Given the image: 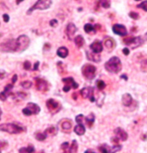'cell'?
I'll use <instances>...</instances> for the list:
<instances>
[{
	"mask_svg": "<svg viewBox=\"0 0 147 153\" xmlns=\"http://www.w3.org/2000/svg\"><path fill=\"white\" fill-rule=\"evenodd\" d=\"M22 1H23V0H16V4H20Z\"/></svg>",
	"mask_w": 147,
	"mask_h": 153,
	"instance_id": "816d5d0a",
	"label": "cell"
},
{
	"mask_svg": "<svg viewBox=\"0 0 147 153\" xmlns=\"http://www.w3.org/2000/svg\"><path fill=\"white\" fill-rule=\"evenodd\" d=\"M62 81L65 83V86L63 87V91L64 92H68L70 90V88L76 89L78 88V84L74 81V79L72 77H66V78H63Z\"/></svg>",
	"mask_w": 147,
	"mask_h": 153,
	"instance_id": "52a82bcc",
	"label": "cell"
},
{
	"mask_svg": "<svg viewBox=\"0 0 147 153\" xmlns=\"http://www.w3.org/2000/svg\"><path fill=\"white\" fill-rule=\"evenodd\" d=\"M94 121H95V115L93 113H90L87 117L85 118V122H86V124H87L88 127H92V126H93Z\"/></svg>",
	"mask_w": 147,
	"mask_h": 153,
	"instance_id": "603a6c76",
	"label": "cell"
},
{
	"mask_svg": "<svg viewBox=\"0 0 147 153\" xmlns=\"http://www.w3.org/2000/svg\"><path fill=\"white\" fill-rule=\"evenodd\" d=\"M35 149H34L33 145H28L27 147H22L19 149V153H34Z\"/></svg>",
	"mask_w": 147,
	"mask_h": 153,
	"instance_id": "4316f807",
	"label": "cell"
},
{
	"mask_svg": "<svg viewBox=\"0 0 147 153\" xmlns=\"http://www.w3.org/2000/svg\"><path fill=\"white\" fill-rule=\"evenodd\" d=\"M5 76V72L3 70H0V79H3Z\"/></svg>",
	"mask_w": 147,
	"mask_h": 153,
	"instance_id": "f6af8a7d",
	"label": "cell"
},
{
	"mask_svg": "<svg viewBox=\"0 0 147 153\" xmlns=\"http://www.w3.org/2000/svg\"><path fill=\"white\" fill-rule=\"evenodd\" d=\"M129 16H130L132 19H135V20L139 18V15H138V13L136 12H130L129 13Z\"/></svg>",
	"mask_w": 147,
	"mask_h": 153,
	"instance_id": "b9f144b4",
	"label": "cell"
},
{
	"mask_svg": "<svg viewBox=\"0 0 147 153\" xmlns=\"http://www.w3.org/2000/svg\"><path fill=\"white\" fill-rule=\"evenodd\" d=\"M99 4L103 8H109L110 7V0H99Z\"/></svg>",
	"mask_w": 147,
	"mask_h": 153,
	"instance_id": "d6a6232c",
	"label": "cell"
},
{
	"mask_svg": "<svg viewBox=\"0 0 147 153\" xmlns=\"http://www.w3.org/2000/svg\"><path fill=\"white\" fill-rule=\"evenodd\" d=\"M46 106H47V108L52 112V113H56V112H58L59 109L61 108L58 101H56L54 99H48L46 101Z\"/></svg>",
	"mask_w": 147,
	"mask_h": 153,
	"instance_id": "9c48e42d",
	"label": "cell"
},
{
	"mask_svg": "<svg viewBox=\"0 0 147 153\" xmlns=\"http://www.w3.org/2000/svg\"><path fill=\"white\" fill-rule=\"evenodd\" d=\"M9 15H8V14H3V20L5 22H8L9 21Z\"/></svg>",
	"mask_w": 147,
	"mask_h": 153,
	"instance_id": "ee69618b",
	"label": "cell"
},
{
	"mask_svg": "<svg viewBox=\"0 0 147 153\" xmlns=\"http://www.w3.org/2000/svg\"><path fill=\"white\" fill-rule=\"evenodd\" d=\"M121 78H123L124 80H127L128 78H127V76H126V75H122V76H121Z\"/></svg>",
	"mask_w": 147,
	"mask_h": 153,
	"instance_id": "f907efd6",
	"label": "cell"
},
{
	"mask_svg": "<svg viewBox=\"0 0 147 153\" xmlns=\"http://www.w3.org/2000/svg\"><path fill=\"white\" fill-rule=\"evenodd\" d=\"M10 94H8V93H6L5 91H3V92H1L0 93V100H2V101H5L8 98V96H9Z\"/></svg>",
	"mask_w": 147,
	"mask_h": 153,
	"instance_id": "74e56055",
	"label": "cell"
},
{
	"mask_svg": "<svg viewBox=\"0 0 147 153\" xmlns=\"http://www.w3.org/2000/svg\"><path fill=\"white\" fill-rule=\"evenodd\" d=\"M57 55L59 57H61V58H66V57L68 56V49L64 47V46L59 47L57 49Z\"/></svg>",
	"mask_w": 147,
	"mask_h": 153,
	"instance_id": "ffe728a7",
	"label": "cell"
},
{
	"mask_svg": "<svg viewBox=\"0 0 147 153\" xmlns=\"http://www.w3.org/2000/svg\"><path fill=\"white\" fill-rule=\"evenodd\" d=\"M0 49L3 52H16L17 51V41L16 39L5 40L0 44Z\"/></svg>",
	"mask_w": 147,
	"mask_h": 153,
	"instance_id": "277c9868",
	"label": "cell"
},
{
	"mask_svg": "<svg viewBox=\"0 0 147 153\" xmlns=\"http://www.w3.org/2000/svg\"><path fill=\"white\" fill-rule=\"evenodd\" d=\"M61 148L63 150V153H72L70 149V144L68 142H64L61 145Z\"/></svg>",
	"mask_w": 147,
	"mask_h": 153,
	"instance_id": "f1b7e54d",
	"label": "cell"
},
{
	"mask_svg": "<svg viewBox=\"0 0 147 153\" xmlns=\"http://www.w3.org/2000/svg\"><path fill=\"white\" fill-rule=\"evenodd\" d=\"M74 132L77 135H83L85 133V127L83 126V124H77V125L74 127Z\"/></svg>",
	"mask_w": 147,
	"mask_h": 153,
	"instance_id": "7402d4cb",
	"label": "cell"
},
{
	"mask_svg": "<svg viewBox=\"0 0 147 153\" xmlns=\"http://www.w3.org/2000/svg\"><path fill=\"white\" fill-rule=\"evenodd\" d=\"M1 114H2V111H1V109H0V119H1Z\"/></svg>",
	"mask_w": 147,
	"mask_h": 153,
	"instance_id": "f5cc1de1",
	"label": "cell"
},
{
	"mask_svg": "<svg viewBox=\"0 0 147 153\" xmlns=\"http://www.w3.org/2000/svg\"><path fill=\"white\" fill-rule=\"evenodd\" d=\"M135 39V37L133 36H130V37H126V38H123V42H124V44L128 45V46H131L132 43H133Z\"/></svg>",
	"mask_w": 147,
	"mask_h": 153,
	"instance_id": "4dcf8cb0",
	"label": "cell"
},
{
	"mask_svg": "<svg viewBox=\"0 0 147 153\" xmlns=\"http://www.w3.org/2000/svg\"><path fill=\"white\" fill-rule=\"evenodd\" d=\"M132 102H133V99H132L131 95L129 93H125L122 95V104L124 106L128 107L132 104Z\"/></svg>",
	"mask_w": 147,
	"mask_h": 153,
	"instance_id": "e0dca14e",
	"label": "cell"
},
{
	"mask_svg": "<svg viewBox=\"0 0 147 153\" xmlns=\"http://www.w3.org/2000/svg\"><path fill=\"white\" fill-rule=\"evenodd\" d=\"M84 31L87 34H93L96 32V29H95V26L91 25L90 23H87V24L84 25Z\"/></svg>",
	"mask_w": 147,
	"mask_h": 153,
	"instance_id": "cb8c5ba5",
	"label": "cell"
},
{
	"mask_svg": "<svg viewBox=\"0 0 147 153\" xmlns=\"http://www.w3.org/2000/svg\"><path fill=\"white\" fill-rule=\"evenodd\" d=\"M0 153H1V148H0Z\"/></svg>",
	"mask_w": 147,
	"mask_h": 153,
	"instance_id": "6f0895ef",
	"label": "cell"
},
{
	"mask_svg": "<svg viewBox=\"0 0 147 153\" xmlns=\"http://www.w3.org/2000/svg\"><path fill=\"white\" fill-rule=\"evenodd\" d=\"M0 131L7 132L9 134H17L22 131H25V128L15 123H5L0 125Z\"/></svg>",
	"mask_w": 147,
	"mask_h": 153,
	"instance_id": "7a4b0ae2",
	"label": "cell"
},
{
	"mask_svg": "<svg viewBox=\"0 0 147 153\" xmlns=\"http://www.w3.org/2000/svg\"><path fill=\"white\" fill-rule=\"evenodd\" d=\"M44 133L46 135H50V136H53V135H55L57 133V128H56L55 126H50V127H48V128L44 131Z\"/></svg>",
	"mask_w": 147,
	"mask_h": 153,
	"instance_id": "83f0119b",
	"label": "cell"
},
{
	"mask_svg": "<svg viewBox=\"0 0 147 153\" xmlns=\"http://www.w3.org/2000/svg\"><path fill=\"white\" fill-rule=\"evenodd\" d=\"M103 43H104V46L108 51H111L112 49L115 47V41L111 38V37H105Z\"/></svg>",
	"mask_w": 147,
	"mask_h": 153,
	"instance_id": "2e32d148",
	"label": "cell"
},
{
	"mask_svg": "<svg viewBox=\"0 0 147 153\" xmlns=\"http://www.w3.org/2000/svg\"><path fill=\"white\" fill-rule=\"evenodd\" d=\"M112 30H113V32L115 34H117V35H120V36L127 35V29H126L125 26H123V25H121V24H114L113 26H112Z\"/></svg>",
	"mask_w": 147,
	"mask_h": 153,
	"instance_id": "7c38bea8",
	"label": "cell"
},
{
	"mask_svg": "<svg viewBox=\"0 0 147 153\" xmlns=\"http://www.w3.org/2000/svg\"><path fill=\"white\" fill-rule=\"evenodd\" d=\"M83 76L85 77L86 79H93L95 77V74H96V67L92 64H85L81 69Z\"/></svg>",
	"mask_w": 147,
	"mask_h": 153,
	"instance_id": "8992f818",
	"label": "cell"
},
{
	"mask_svg": "<svg viewBox=\"0 0 147 153\" xmlns=\"http://www.w3.org/2000/svg\"><path fill=\"white\" fill-rule=\"evenodd\" d=\"M84 153H96V152L92 151V150H86V151H85Z\"/></svg>",
	"mask_w": 147,
	"mask_h": 153,
	"instance_id": "681fc988",
	"label": "cell"
},
{
	"mask_svg": "<svg viewBox=\"0 0 147 153\" xmlns=\"http://www.w3.org/2000/svg\"><path fill=\"white\" fill-rule=\"evenodd\" d=\"M23 68L25 69V70H30L31 69V63L29 61H25L23 63Z\"/></svg>",
	"mask_w": 147,
	"mask_h": 153,
	"instance_id": "ab89813d",
	"label": "cell"
},
{
	"mask_svg": "<svg viewBox=\"0 0 147 153\" xmlns=\"http://www.w3.org/2000/svg\"><path fill=\"white\" fill-rule=\"evenodd\" d=\"M38 67H39V62L37 61V62H35V64H34L33 70H34V71H35V70H37V69H38Z\"/></svg>",
	"mask_w": 147,
	"mask_h": 153,
	"instance_id": "bcb514c9",
	"label": "cell"
},
{
	"mask_svg": "<svg viewBox=\"0 0 147 153\" xmlns=\"http://www.w3.org/2000/svg\"><path fill=\"white\" fill-rule=\"evenodd\" d=\"M76 31H77V27L75 26V25H74L73 23H69V24L67 25V27H66V29H65V33H66V35H67L69 40L73 39L74 34L76 33Z\"/></svg>",
	"mask_w": 147,
	"mask_h": 153,
	"instance_id": "4fadbf2b",
	"label": "cell"
},
{
	"mask_svg": "<svg viewBox=\"0 0 147 153\" xmlns=\"http://www.w3.org/2000/svg\"><path fill=\"white\" fill-rule=\"evenodd\" d=\"M35 83H36L37 90H39V91H41V92H46L49 89L48 82L46 81V80H44V79L36 77V78H35Z\"/></svg>",
	"mask_w": 147,
	"mask_h": 153,
	"instance_id": "30bf717a",
	"label": "cell"
},
{
	"mask_svg": "<svg viewBox=\"0 0 147 153\" xmlns=\"http://www.w3.org/2000/svg\"><path fill=\"white\" fill-rule=\"evenodd\" d=\"M16 81H17V75L15 74V75H13V77H12V82L15 83Z\"/></svg>",
	"mask_w": 147,
	"mask_h": 153,
	"instance_id": "c3c4849f",
	"label": "cell"
},
{
	"mask_svg": "<svg viewBox=\"0 0 147 153\" xmlns=\"http://www.w3.org/2000/svg\"><path fill=\"white\" fill-rule=\"evenodd\" d=\"M109 146L107 145V144H102V145L99 146V151L101 153H109Z\"/></svg>",
	"mask_w": 147,
	"mask_h": 153,
	"instance_id": "e575fe53",
	"label": "cell"
},
{
	"mask_svg": "<svg viewBox=\"0 0 147 153\" xmlns=\"http://www.w3.org/2000/svg\"><path fill=\"white\" fill-rule=\"evenodd\" d=\"M11 96H12L13 99H16V100H23L27 97V94L24 93V92H17L15 94H12L11 93Z\"/></svg>",
	"mask_w": 147,
	"mask_h": 153,
	"instance_id": "d4e9b609",
	"label": "cell"
},
{
	"mask_svg": "<svg viewBox=\"0 0 147 153\" xmlns=\"http://www.w3.org/2000/svg\"><path fill=\"white\" fill-rule=\"evenodd\" d=\"M21 86L23 88L28 89V88H30L31 86H32V82H31V81H23V82H21Z\"/></svg>",
	"mask_w": 147,
	"mask_h": 153,
	"instance_id": "d590c367",
	"label": "cell"
},
{
	"mask_svg": "<svg viewBox=\"0 0 147 153\" xmlns=\"http://www.w3.org/2000/svg\"><path fill=\"white\" fill-rule=\"evenodd\" d=\"M40 153H45V152H44V151H43V150H42V151H41V152H40Z\"/></svg>",
	"mask_w": 147,
	"mask_h": 153,
	"instance_id": "11a10c76",
	"label": "cell"
},
{
	"mask_svg": "<svg viewBox=\"0 0 147 153\" xmlns=\"http://www.w3.org/2000/svg\"><path fill=\"white\" fill-rule=\"evenodd\" d=\"M135 1H140V0H135Z\"/></svg>",
	"mask_w": 147,
	"mask_h": 153,
	"instance_id": "9f6ffc18",
	"label": "cell"
},
{
	"mask_svg": "<svg viewBox=\"0 0 147 153\" xmlns=\"http://www.w3.org/2000/svg\"><path fill=\"white\" fill-rule=\"evenodd\" d=\"M144 37H145V39L147 40V32L145 33V35H144Z\"/></svg>",
	"mask_w": 147,
	"mask_h": 153,
	"instance_id": "db71d44e",
	"label": "cell"
},
{
	"mask_svg": "<svg viewBox=\"0 0 147 153\" xmlns=\"http://www.w3.org/2000/svg\"><path fill=\"white\" fill-rule=\"evenodd\" d=\"M90 49L92 50V52H93V53H97V54L101 53L102 50H103L102 43L100 41H98V40H96V41H94L93 43H91Z\"/></svg>",
	"mask_w": 147,
	"mask_h": 153,
	"instance_id": "9a60e30c",
	"label": "cell"
},
{
	"mask_svg": "<svg viewBox=\"0 0 147 153\" xmlns=\"http://www.w3.org/2000/svg\"><path fill=\"white\" fill-rule=\"evenodd\" d=\"M16 41H17L16 52H23V51H25L30 44V39L27 35H20L16 39Z\"/></svg>",
	"mask_w": 147,
	"mask_h": 153,
	"instance_id": "5b68a950",
	"label": "cell"
},
{
	"mask_svg": "<svg viewBox=\"0 0 147 153\" xmlns=\"http://www.w3.org/2000/svg\"><path fill=\"white\" fill-rule=\"evenodd\" d=\"M74 42H75L76 46L78 48H81L83 45H84V38L81 35H78L76 37H74Z\"/></svg>",
	"mask_w": 147,
	"mask_h": 153,
	"instance_id": "484cf974",
	"label": "cell"
},
{
	"mask_svg": "<svg viewBox=\"0 0 147 153\" xmlns=\"http://www.w3.org/2000/svg\"><path fill=\"white\" fill-rule=\"evenodd\" d=\"M96 86H97V89H99V90H103V89L105 88V82L102 81V80H97L96 81Z\"/></svg>",
	"mask_w": 147,
	"mask_h": 153,
	"instance_id": "836d02e7",
	"label": "cell"
},
{
	"mask_svg": "<svg viewBox=\"0 0 147 153\" xmlns=\"http://www.w3.org/2000/svg\"><path fill=\"white\" fill-rule=\"evenodd\" d=\"M49 24H50L51 27H56L57 25H58V21H57L56 19H52V20H50V23H49Z\"/></svg>",
	"mask_w": 147,
	"mask_h": 153,
	"instance_id": "7bdbcfd3",
	"label": "cell"
},
{
	"mask_svg": "<svg viewBox=\"0 0 147 153\" xmlns=\"http://www.w3.org/2000/svg\"><path fill=\"white\" fill-rule=\"evenodd\" d=\"M12 88H13V85H12V84H8V85L5 86L4 91L6 92V93H8V94H11V93H10V91L12 90Z\"/></svg>",
	"mask_w": 147,
	"mask_h": 153,
	"instance_id": "60d3db41",
	"label": "cell"
},
{
	"mask_svg": "<svg viewBox=\"0 0 147 153\" xmlns=\"http://www.w3.org/2000/svg\"><path fill=\"white\" fill-rule=\"evenodd\" d=\"M138 8H141L142 10L144 11H146L147 12V1H143V2H141L140 4H138Z\"/></svg>",
	"mask_w": 147,
	"mask_h": 153,
	"instance_id": "8d00e7d4",
	"label": "cell"
},
{
	"mask_svg": "<svg viewBox=\"0 0 147 153\" xmlns=\"http://www.w3.org/2000/svg\"><path fill=\"white\" fill-rule=\"evenodd\" d=\"M60 129L63 133H70L72 130V121L69 119H64L60 122Z\"/></svg>",
	"mask_w": 147,
	"mask_h": 153,
	"instance_id": "8fae6325",
	"label": "cell"
},
{
	"mask_svg": "<svg viewBox=\"0 0 147 153\" xmlns=\"http://www.w3.org/2000/svg\"><path fill=\"white\" fill-rule=\"evenodd\" d=\"M129 52H130V51H129L128 48H124V49H123V53H124L125 55H128Z\"/></svg>",
	"mask_w": 147,
	"mask_h": 153,
	"instance_id": "7dc6e473",
	"label": "cell"
},
{
	"mask_svg": "<svg viewBox=\"0 0 147 153\" xmlns=\"http://www.w3.org/2000/svg\"><path fill=\"white\" fill-rule=\"evenodd\" d=\"M105 69L110 73H118L122 69L121 60L118 57H111L107 62L105 63Z\"/></svg>",
	"mask_w": 147,
	"mask_h": 153,
	"instance_id": "6da1fadb",
	"label": "cell"
},
{
	"mask_svg": "<svg viewBox=\"0 0 147 153\" xmlns=\"http://www.w3.org/2000/svg\"><path fill=\"white\" fill-rule=\"evenodd\" d=\"M70 149H71V152L72 153L77 152V149H78V144H77V141L76 140L72 141V143L70 144Z\"/></svg>",
	"mask_w": 147,
	"mask_h": 153,
	"instance_id": "1f68e13d",
	"label": "cell"
},
{
	"mask_svg": "<svg viewBox=\"0 0 147 153\" xmlns=\"http://www.w3.org/2000/svg\"><path fill=\"white\" fill-rule=\"evenodd\" d=\"M93 88L92 87H85L81 89V91H80V95L85 98V99H89L91 101V102H94V93H93Z\"/></svg>",
	"mask_w": 147,
	"mask_h": 153,
	"instance_id": "ba28073f",
	"label": "cell"
},
{
	"mask_svg": "<svg viewBox=\"0 0 147 153\" xmlns=\"http://www.w3.org/2000/svg\"><path fill=\"white\" fill-rule=\"evenodd\" d=\"M86 56H87L88 60H90V61H93V62H99L100 60H101V57H100L99 54H97V53L86 52Z\"/></svg>",
	"mask_w": 147,
	"mask_h": 153,
	"instance_id": "d6986e66",
	"label": "cell"
},
{
	"mask_svg": "<svg viewBox=\"0 0 147 153\" xmlns=\"http://www.w3.org/2000/svg\"><path fill=\"white\" fill-rule=\"evenodd\" d=\"M47 137V135L45 133H41V132H36L35 133V138L39 141H44Z\"/></svg>",
	"mask_w": 147,
	"mask_h": 153,
	"instance_id": "f546056e",
	"label": "cell"
},
{
	"mask_svg": "<svg viewBox=\"0 0 147 153\" xmlns=\"http://www.w3.org/2000/svg\"><path fill=\"white\" fill-rule=\"evenodd\" d=\"M143 43H144V40H143V38H142L141 36L135 37V39H134L133 43H132L131 47H132V48H137V47H139V46L142 45Z\"/></svg>",
	"mask_w": 147,
	"mask_h": 153,
	"instance_id": "44dd1931",
	"label": "cell"
},
{
	"mask_svg": "<svg viewBox=\"0 0 147 153\" xmlns=\"http://www.w3.org/2000/svg\"><path fill=\"white\" fill-rule=\"evenodd\" d=\"M52 4V0H37L34 5L27 10V14L32 13L34 10H46Z\"/></svg>",
	"mask_w": 147,
	"mask_h": 153,
	"instance_id": "3957f363",
	"label": "cell"
},
{
	"mask_svg": "<svg viewBox=\"0 0 147 153\" xmlns=\"http://www.w3.org/2000/svg\"><path fill=\"white\" fill-rule=\"evenodd\" d=\"M26 107L29 109V110L31 111V113L33 114H38L39 112H40V107L37 104H35V103H33V102H29L27 104Z\"/></svg>",
	"mask_w": 147,
	"mask_h": 153,
	"instance_id": "ac0fdd59",
	"label": "cell"
},
{
	"mask_svg": "<svg viewBox=\"0 0 147 153\" xmlns=\"http://www.w3.org/2000/svg\"><path fill=\"white\" fill-rule=\"evenodd\" d=\"M114 134L115 136H116L119 140H122V141H126L128 138V134L126 133L125 130H123L122 128H120V127H117L116 129L114 130Z\"/></svg>",
	"mask_w": 147,
	"mask_h": 153,
	"instance_id": "5bb4252c",
	"label": "cell"
},
{
	"mask_svg": "<svg viewBox=\"0 0 147 153\" xmlns=\"http://www.w3.org/2000/svg\"><path fill=\"white\" fill-rule=\"evenodd\" d=\"M83 119H84V116H83L82 114L77 115L76 118H75V120H76L77 124H82V122H83Z\"/></svg>",
	"mask_w": 147,
	"mask_h": 153,
	"instance_id": "f35d334b",
	"label": "cell"
}]
</instances>
